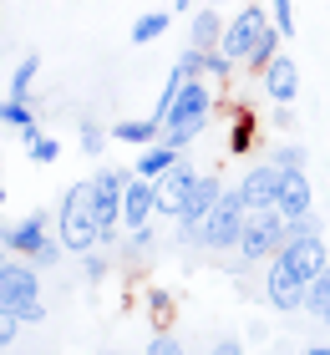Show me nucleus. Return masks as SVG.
<instances>
[{"label":"nucleus","mask_w":330,"mask_h":355,"mask_svg":"<svg viewBox=\"0 0 330 355\" xmlns=\"http://www.w3.org/2000/svg\"><path fill=\"white\" fill-rule=\"evenodd\" d=\"M244 223H249L244 193H224V198L208 208V218L198 223V229H188V234L198 239V244H208V249H239V234H244Z\"/></svg>","instance_id":"1"},{"label":"nucleus","mask_w":330,"mask_h":355,"mask_svg":"<svg viewBox=\"0 0 330 355\" xmlns=\"http://www.w3.org/2000/svg\"><path fill=\"white\" fill-rule=\"evenodd\" d=\"M97 239H102V229H97V214H92V183H76L61 198V244L76 254H92Z\"/></svg>","instance_id":"2"},{"label":"nucleus","mask_w":330,"mask_h":355,"mask_svg":"<svg viewBox=\"0 0 330 355\" xmlns=\"http://www.w3.org/2000/svg\"><path fill=\"white\" fill-rule=\"evenodd\" d=\"M285 244H290V229H285V214H279V208H259V214H249V223H244V234H239V254L249 264L285 254Z\"/></svg>","instance_id":"3"},{"label":"nucleus","mask_w":330,"mask_h":355,"mask_svg":"<svg viewBox=\"0 0 330 355\" xmlns=\"http://www.w3.org/2000/svg\"><path fill=\"white\" fill-rule=\"evenodd\" d=\"M122 188H127V178L117 168H102V173L92 178V214H97L102 239H112V223L122 218Z\"/></svg>","instance_id":"4"},{"label":"nucleus","mask_w":330,"mask_h":355,"mask_svg":"<svg viewBox=\"0 0 330 355\" xmlns=\"http://www.w3.org/2000/svg\"><path fill=\"white\" fill-rule=\"evenodd\" d=\"M270 304L274 310H305V289H310V279H300L295 274V264L285 259V254H274V264H270Z\"/></svg>","instance_id":"5"},{"label":"nucleus","mask_w":330,"mask_h":355,"mask_svg":"<svg viewBox=\"0 0 330 355\" xmlns=\"http://www.w3.org/2000/svg\"><path fill=\"white\" fill-rule=\"evenodd\" d=\"M147 214H158V178H127V188H122V223L132 234L147 229Z\"/></svg>","instance_id":"6"},{"label":"nucleus","mask_w":330,"mask_h":355,"mask_svg":"<svg viewBox=\"0 0 330 355\" xmlns=\"http://www.w3.org/2000/svg\"><path fill=\"white\" fill-rule=\"evenodd\" d=\"M279 183H285V173H279L274 163H259L249 178H244V208L249 214H259V208H279Z\"/></svg>","instance_id":"7"},{"label":"nucleus","mask_w":330,"mask_h":355,"mask_svg":"<svg viewBox=\"0 0 330 355\" xmlns=\"http://www.w3.org/2000/svg\"><path fill=\"white\" fill-rule=\"evenodd\" d=\"M264 26H270V15H264L259 6H249V10H239L234 21H229V31H224V51L234 56V61H239V56H249Z\"/></svg>","instance_id":"8"},{"label":"nucleus","mask_w":330,"mask_h":355,"mask_svg":"<svg viewBox=\"0 0 330 355\" xmlns=\"http://www.w3.org/2000/svg\"><path fill=\"white\" fill-rule=\"evenodd\" d=\"M193 183H198V173L188 163H173L168 173L158 178V214H173L178 218V208H183V198H188Z\"/></svg>","instance_id":"9"},{"label":"nucleus","mask_w":330,"mask_h":355,"mask_svg":"<svg viewBox=\"0 0 330 355\" xmlns=\"http://www.w3.org/2000/svg\"><path fill=\"white\" fill-rule=\"evenodd\" d=\"M264 92L274 96V107H290L295 92H300V61L295 56H274L270 71H264Z\"/></svg>","instance_id":"10"},{"label":"nucleus","mask_w":330,"mask_h":355,"mask_svg":"<svg viewBox=\"0 0 330 355\" xmlns=\"http://www.w3.org/2000/svg\"><path fill=\"white\" fill-rule=\"evenodd\" d=\"M224 193H219V178H198V183L188 188V198H183V208H178V223L183 229H198V223L208 218V208L219 203Z\"/></svg>","instance_id":"11"},{"label":"nucleus","mask_w":330,"mask_h":355,"mask_svg":"<svg viewBox=\"0 0 330 355\" xmlns=\"http://www.w3.org/2000/svg\"><path fill=\"white\" fill-rule=\"evenodd\" d=\"M31 295H36V269L6 259V264H0V304H21Z\"/></svg>","instance_id":"12"},{"label":"nucleus","mask_w":330,"mask_h":355,"mask_svg":"<svg viewBox=\"0 0 330 355\" xmlns=\"http://www.w3.org/2000/svg\"><path fill=\"white\" fill-rule=\"evenodd\" d=\"M285 259L295 264V274H300V279H315V274L330 264V254H325L320 239H290V244H285Z\"/></svg>","instance_id":"13"},{"label":"nucleus","mask_w":330,"mask_h":355,"mask_svg":"<svg viewBox=\"0 0 330 355\" xmlns=\"http://www.w3.org/2000/svg\"><path fill=\"white\" fill-rule=\"evenodd\" d=\"M46 239H51V234H46V214H31L21 229H6V234H0V244H6L10 254H36Z\"/></svg>","instance_id":"14"},{"label":"nucleus","mask_w":330,"mask_h":355,"mask_svg":"<svg viewBox=\"0 0 330 355\" xmlns=\"http://www.w3.org/2000/svg\"><path fill=\"white\" fill-rule=\"evenodd\" d=\"M279 214L285 218L310 214V178L305 173H285V183H279Z\"/></svg>","instance_id":"15"},{"label":"nucleus","mask_w":330,"mask_h":355,"mask_svg":"<svg viewBox=\"0 0 330 355\" xmlns=\"http://www.w3.org/2000/svg\"><path fill=\"white\" fill-rule=\"evenodd\" d=\"M178 117H208V87L204 82H183V87H178L168 122H178ZM168 122H163V127H168Z\"/></svg>","instance_id":"16"},{"label":"nucleus","mask_w":330,"mask_h":355,"mask_svg":"<svg viewBox=\"0 0 330 355\" xmlns=\"http://www.w3.org/2000/svg\"><path fill=\"white\" fill-rule=\"evenodd\" d=\"M224 21H219V10H198L193 15V46L198 51H213V46H224Z\"/></svg>","instance_id":"17"},{"label":"nucleus","mask_w":330,"mask_h":355,"mask_svg":"<svg viewBox=\"0 0 330 355\" xmlns=\"http://www.w3.org/2000/svg\"><path fill=\"white\" fill-rule=\"evenodd\" d=\"M173 163H178V148L158 142V148H147V153L138 157V173H142V178H163V173H168Z\"/></svg>","instance_id":"18"},{"label":"nucleus","mask_w":330,"mask_h":355,"mask_svg":"<svg viewBox=\"0 0 330 355\" xmlns=\"http://www.w3.org/2000/svg\"><path fill=\"white\" fill-rule=\"evenodd\" d=\"M204 127H208V117H178V122L163 127V142H168V148H188V142L204 132Z\"/></svg>","instance_id":"19"},{"label":"nucleus","mask_w":330,"mask_h":355,"mask_svg":"<svg viewBox=\"0 0 330 355\" xmlns=\"http://www.w3.org/2000/svg\"><path fill=\"white\" fill-rule=\"evenodd\" d=\"M158 132H163V122H158V117H147V122H117V127H112V137H117V142H132V148L153 142Z\"/></svg>","instance_id":"20"},{"label":"nucleus","mask_w":330,"mask_h":355,"mask_svg":"<svg viewBox=\"0 0 330 355\" xmlns=\"http://www.w3.org/2000/svg\"><path fill=\"white\" fill-rule=\"evenodd\" d=\"M274 56H279V31H274V26H264V31H259V41H254V51L244 56V61H249L254 71H270V61H274Z\"/></svg>","instance_id":"21"},{"label":"nucleus","mask_w":330,"mask_h":355,"mask_svg":"<svg viewBox=\"0 0 330 355\" xmlns=\"http://www.w3.org/2000/svg\"><path fill=\"white\" fill-rule=\"evenodd\" d=\"M305 310L325 320V310H330V264L315 274V279H310V289H305Z\"/></svg>","instance_id":"22"},{"label":"nucleus","mask_w":330,"mask_h":355,"mask_svg":"<svg viewBox=\"0 0 330 355\" xmlns=\"http://www.w3.org/2000/svg\"><path fill=\"white\" fill-rule=\"evenodd\" d=\"M168 21H173V15L168 10H153V15H138V26H132V41H158L163 36V31H168Z\"/></svg>","instance_id":"23"},{"label":"nucleus","mask_w":330,"mask_h":355,"mask_svg":"<svg viewBox=\"0 0 330 355\" xmlns=\"http://www.w3.org/2000/svg\"><path fill=\"white\" fill-rule=\"evenodd\" d=\"M36 71H41V56H26L21 67H15V76H10V96H26L31 82H36Z\"/></svg>","instance_id":"24"},{"label":"nucleus","mask_w":330,"mask_h":355,"mask_svg":"<svg viewBox=\"0 0 330 355\" xmlns=\"http://www.w3.org/2000/svg\"><path fill=\"white\" fill-rule=\"evenodd\" d=\"M0 122L6 127H31V112H26V96H10L6 107H0Z\"/></svg>","instance_id":"25"},{"label":"nucleus","mask_w":330,"mask_h":355,"mask_svg":"<svg viewBox=\"0 0 330 355\" xmlns=\"http://www.w3.org/2000/svg\"><path fill=\"white\" fill-rule=\"evenodd\" d=\"M290 239H320V218L315 214H300V218H285Z\"/></svg>","instance_id":"26"},{"label":"nucleus","mask_w":330,"mask_h":355,"mask_svg":"<svg viewBox=\"0 0 330 355\" xmlns=\"http://www.w3.org/2000/svg\"><path fill=\"white\" fill-rule=\"evenodd\" d=\"M15 315H21V325H41L46 320V304H41V295H31V300H21V304H10Z\"/></svg>","instance_id":"27"},{"label":"nucleus","mask_w":330,"mask_h":355,"mask_svg":"<svg viewBox=\"0 0 330 355\" xmlns=\"http://www.w3.org/2000/svg\"><path fill=\"white\" fill-rule=\"evenodd\" d=\"M270 15H274V31H279V36H295V6H290V0H274Z\"/></svg>","instance_id":"28"},{"label":"nucleus","mask_w":330,"mask_h":355,"mask_svg":"<svg viewBox=\"0 0 330 355\" xmlns=\"http://www.w3.org/2000/svg\"><path fill=\"white\" fill-rule=\"evenodd\" d=\"M274 168L279 173H305V148H279L274 153Z\"/></svg>","instance_id":"29"},{"label":"nucleus","mask_w":330,"mask_h":355,"mask_svg":"<svg viewBox=\"0 0 330 355\" xmlns=\"http://www.w3.org/2000/svg\"><path fill=\"white\" fill-rule=\"evenodd\" d=\"M61 249H66L61 239H46V244H41L36 254H31V264H36V269H46V264H56V259H61Z\"/></svg>","instance_id":"30"},{"label":"nucleus","mask_w":330,"mask_h":355,"mask_svg":"<svg viewBox=\"0 0 330 355\" xmlns=\"http://www.w3.org/2000/svg\"><path fill=\"white\" fill-rule=\"evenodd\" d=\"M15 325H21V315L10 310V304H0V350H6L15 340Z\"/></svg>","instance_id":"31"},{"label":"nucleus","mask_w":330,"mask_h":355,"mask_svg":"<svg viewBox=\"0 0 330 355\" xmlns=\"http://www.w3.org/2000/svg\"><path fill=\"white\" fill-rule=\"evenodd\" d=\"M56 153H61V148H56L51 137H36V142H31V157H36V163H56Z\"/></svg>","instance_id":"32"},{"label":"nucleus","mask_w":330,"mask_h":355,"mask_svg":"<svg viewBox=\"0 0 330 355\" xmlns=\"http://www.w3.org/2000/svg\"><path fill=\"white\" fill-rule=\"evenodd\" d=\"M102 148V127L97 122H81V153H97Z\"/></svg>","instance_id":"33"},{"label":"nucleus","mask_w":330,"mask_h":355,"mask_svg":"<svg viewBox=\"0 0 330 355\" xmlns=\"http://www.w3.org/2000/svg\"><path fill=\"white\" fill-rule=\"evenodd\" d=\"M147 355H183V350H178V340H173V335H153Z\"/></svg>","instance_id":"34"},{"label":"nucleus","mask_w":330,"mask_h":355,"mask_svg":"<svg viewBox=\"0 0 330 355\" xmlns=\"http://www.w3.org/2000/svg\"><path fill=\"white\" fill-rule=\"evenodd\" d=\"M147 304H153V315H158V320H168V315H173V300L163 295V289H153V295H147Z\"/></svg>","instance_id":"35"},{"label":"nucleus","mask_w":330,"mask_h":355,"mask_svg":"<svg viewBox=\"0 0 330 355\" xmlns=\"http://www.w3.org/2000/svg\"><path fill=\"white\" fill-rule=\"evenodd\" d=\"M244 148H249V117L234 127V153H244Z\"/></svg>","instance_id":"36"},{"label":"nucleus","mask_w":330,"mask_h":355,"mask_svg":"<svg viewBox=\"0 0 330 355\" xmlns=\"http://www.w3.org/2000/svg\"><path fill=\"white\" fill-rule=\"evenodd\" d=\"M81 269H87V279H102V269H107V264L97 259V254H87V264H81Z\"/></svg>","instance_id":"37"},{"label":"nucleus","mask_w":330,"mask_h":355,"mask_svg":"<svg viewBox=\"0 0 330 355\" xmlns=\"http://www.w3.org/2000/svg\"><path fill=\"white\" fill-rule=\"evenodd\" d=\"M219 355H244V350H239V340H224V345H219Z\"/></svg>","instance_id":"38"},{"label":"nucleus","mask_w":330,"mask_h":355,"mask_svg":"<svg viewBox=\"0 0 330 355\" xmlns=\"http://www.w3.org/2000/svg\"><path fill=\"white\" fill-rule=\"evenodd\" d=\"M188 6H193V0H178V10H188Z\"/></svg>","instance_id":"39"},{"label":"nucleus","mask_w":330,"mask_h":355,"mask_svg":"<svg viewBox=\"0 0 330 355\" xmlns=\"http://www.w3.org/2000/svg\"><path fill=\"white\" fill-rule=\"evenodd\" d=\"M305 355H330V350H305Z\"/></svg>","instance_id":"40"},{"label":"nucleus","mask_w":330,"mask_h":355,"mask_svg":"<svg viewBox=\"0 0 330 355\" xmlns=\"http://www.w3.org/2000/svg\"><path fill=\"white\" fill-rule=\"evenodd\" d=\"M0 264H6V244H0Z\"/></svg>","instance_id":"41"},{"label":"nucleus","mask_w":330,"mask_h":355,"mask_svg":"<svg viewBox=\"0 0 330 355\" xmlns=\"http://www.w3.org/2000/svg\"><path fill=\"white\" fill-rule=\"evenodd\" d=\"M0 203H6V188H0Z\"/></svg>","instance_id":"42"},{"label":"nucleus","mask_w":330,"mask_h":355,"mask_svg":"<svg viewBox=\"0 0 330 355\" xmlns=\"http://www.w3.org/2000/svg\"><path fill=\"white\" fill-rule=\"evenodd\" d=\"M325 325H330V310H325Z\"/></svg>","instance_id":"43"},{"label":"nucleus","mask_w":330,"mask_h":355,"mask_svg":"<svg viewBox=\"0 0 330 355\" xmlns=\"http://www.w3.org/2000/svg\"><path fill=\"white\" fill-rule=\"evenodd\" d=\"M102 355H112V350H102Z\"/></svg>","instance_id":"44"}]
</instances>
